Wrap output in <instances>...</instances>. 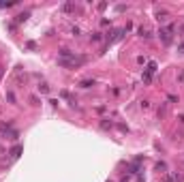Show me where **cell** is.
I'll return each instance as SVG.
<instances>
[{"label":"cell","mask_w":184,"mask_h":182,"mask_svg":"<svg viewBox=\"0 0 184 182\" xmlns=\"http://www.w3.org/2000/svg\"><path fill=\"white\" fill-rule=\"evenodd\" d=\"M171 32H173V24H169L167 28H160V30H158V37H160V41H163L165 45L171 41Z\"/></svg>","instance_id":"obj_1"},{"label":"cell","mask_w":184,"mask_h":182,"mask_svg":"<svg viewBox=\"0 0 184 182\" xmlns=\"http://www.w3.org/2000/svg\"><path fill=\"white\" fill-rule=\"evenodd\" d=\"M90 41H92V43H99V41H103V34H101V32H94V34L90 37Z\"/></svg>","instance_id":"obj_2"},{"label":"cell","mask_w":184,"mask_h":182,"mask_svg":"<svg viewBox=\"0 0 184 182\" xmlns=\"http://www.w3.org/2000/svg\"><path fill=\"white\" fill-rule=\"evenodd\" d=\"M79 86H81V88H92V86H94V79H84Z\"/></svg>","instance_id":"obj_3"},{"label":"cell","mask_w":184,"mask_h":182,"mask_svg":"<svg viewBox=\"0 0 184 182\" xmlns=\"http://www.w3.org/2000/svg\"><path fill=\"white\" fill-rule=\"evenodd\" d=\"M137 32H139V37H144V39H150V32H148V28H139V30H137Z\"/></svg>","instance_id":"obj_4"},{"label":"cell","mask_w":184,"mask_h":182,"mask_svg":"<svg viewBox=\"0 0 184 182\" xmlns=\"http://www.w3.org/2000/svg\"><path fill=\"white\" fill-rule=\"evenodd\" d=\"M156 19H158V21H167V13H160V11H158V13H156Z\"/></svg>","instance_id":"obj_5"},{"label":"cell","mask_w":184,"mask_h":182,"mask_svg":"<svg viewBox=\"0 0 184 182\" xmlns=\"http://www.w3.org/2000/svg\"><path fill=\"white\" fill-rule=\"evenodd\" d=\"M39 92H43V94H47V92H49V86H45V84H41V86H39Z\"/></svg>","instance_id":"obj_6"},{"label":"cell","mask_w":184,"mask_h":182,"mask_svg":"<svg viewBox=\"0 0 184 182\" xmlns=\"http://www.w3.org/2000/svg\"><path fill=\"white\" fill-rule=\"evenodd\" d=\"M19 152H21V146H15V148H13V152H11V154H13V158H17V156H19Z\"/></svg>","instance_id":"obj_7"},{"label":"cell","mask_w":184,"mask_h":182,"mask_svg":"<svg viewBox=\"0 0 184 182\" xmlns=\"http://www.w3.org/2000/svg\"><path fill=\"white\" fill-rule=\"evenodd\" d=\"M178 81L184 86V69H182V71H178Z\"/></svg>","instance_id":"obj_8"},{"label":"cell","mask_w":184,"mask_h":182,"mask_svg":"<svg viewBox=\"0 0 184 182\" xmlns=\"http://www.w3.org/2000/svg\"><path fill=\"white\" fill-rule=\"evenodd\" d=\"M28 19V13H21V15H17V21H26Z\"/></svg>","instance_id":"obj_9"},{"label":"cell","mask_w":184,"mask_h":182,"mask_svg":"<svg viewBox=\"0 0 184 182\" xmlns=\"http://www.w3.org/2000/svg\"><path fill=\"white\" fill-rule=\"evenodd\" d=\"M71 32H73V37H79V26H73Z\"/></svg>","instance_id":"obj_10"},{"label":"cell","mask_w":184,"mask_h":182,"mask_svg":"<svg viewBox=\"0 0 184 182\" xmlns=\"http://www.w3.org/2000/svg\"><path fill=\"white\" fill-rule=\"evenodd\" d=\"M7 99H9V103H15V94L13 92H7Z\"/></svg>","instance_id":"obj_11"},{"label":"cell","mask_w":184,"mask_h":182,"mask_svg":"<svg viewBox=\"0 0 184 182\" xmlns=\"http://www.w3.org/2000/svg\"><path fill=\"white\" fill-rule=\"evenodd\" d=\"M101 129H111V122H107V120H103V122H101Z\"/></svg>","instance_id":"obj_12"},{"label":"cell","mask_w":184,"mask_h":182,"mask_svg":"<svg viewBox=\"0 0 184 182\" xmlns=\"http://www.w3.org/2000/svg\"><path fill=\"white\" fill-rule=\"evenodd\" d=\"M180 52H184V41H182V43H180Z\"/></svg>","instance_id":"obj_13"},{"label":"cell","mask_w":184,"mask_h":182,"mask_svg":"<svg viewBox=\"0 0 184 182\" xmlns=\"http://www.w3.org/2000/svg\"><path fill=\"white\" fill-rule=\"evenodd\" d=\"M0 77H2V66H0Z\"/></svg>","instance_id":"obj_14"}]
</instances>
